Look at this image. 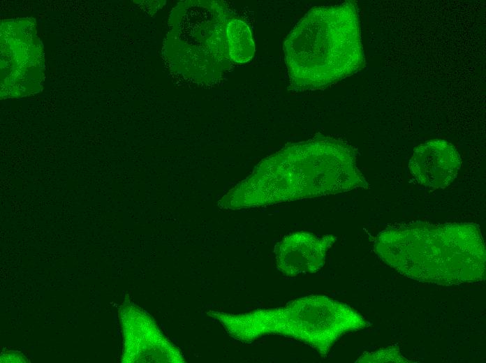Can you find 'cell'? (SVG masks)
Wrapping results in <instances>:
<instances>
[{"mask_svg":"<svg viewBox=\"0 0 486 363\" xmlns=\"http://www.w3.org/2000/svg\"><path fill=\"white\" fill-rule=\"evenodd\" d=\"M368 186L348 144L317 136L290 144L263 160L222 205L233 209L271 205Z\"/></svg>","mask_w":486,"mask_h":363,"instance_id":"cell-1","label":"cell"},{"mask_svg":"<svg viewBox=\"0 0 486 363\" xmlns=\"http://www.w3.org/2000/svg\"><path fill=\"white\" fill-rule=\"evenodd\" d=\"M388 265L413 280L451 286L485 278V246L478 225L412 223L393 225L376 238Z\"/></svg>","mask_w":486,"mask_h":363,"instance_id":"cell-2","label":"cell"},{"mask_svg":"<svg viewBox=\"0 0 486 363\" xmlns=\"http://www.w3.org/2000/svg\"><path fill=\"white\" fill-rule=\"evenodd\" d=\"M289 87L324 89L365 65L358 8L353 1L311 8L284 44Z\"/></svg>","mask_w":486,"mask_h":363,"instance_id":"cell-3","label":"cell"},{"mask_svg":"<svg viewBox=\"0 0 486 363\" xmlns=\"http://www.w3.org/2000/svg\"><path fill=\"white\" fill-rule=\"evenodd\" d=\"M228 334L242 343H251L267 335L290 338L315 350L325 358L344 334L371 324L352 307L327 296L311 295L284 306L244 313L207 312Z\"/></svg>","mask_w":486,"mask_h":363,"instance_id":"cell-4","label":"cell"},{"mask_svg":"<svg viewBox=\"0 0 486 363\" xmlns=\"http://www.w3.org/2000/svg\"><path fill=\"white\" fill-rule=\"evenodd\" d=\"M233 17L222 1L179 3L171 13L167 39V54L172 64L198 80H217L233 62L226 28Z\"/></svg>","mask_w":486,"mask_h":363,"instance_id":"cell-5","label":"cell"},{"mask_svg":"<svg viewBox=\"0 0 486 363\" xmlns=\"http://www.w3.org/2000/svg\"><path fill=\"white\" fill-rule=\"evenodd\" d=\"M336 239L332 235L318 236L304 231L289 234L275 247L277 268L288 277L316 273L323 267Z\"/></svg>","mask_w":486,"mask_h":363,"instance_id":"cell-6","label":"cell"},{"mask_svg":"<svg viewBox=\"0 0 486 363\" xmlns=\"http://www.w3.org/2000/svg\"><path fill=\"white\" fill-rule=\"evenodd\" d=\"M456 147L444 140H432L418 146L408 168L413 178L425 187L443 188L456 178L461 168Z\"/></svg>","mask_w":486,"mask_h":363,"instance_id":"cell-7","label":"cell"},{"mask_svg":"<svg viewBox=\"0 0 486 363\" xmlns=\"http://www.w3.org/2000/svg\"><path fill=\"white\" fill-rule=\"evenodd\" d=\"M139 320L132 316L125 322L126 362H185L179 349L148 316L141 315Z\"/></svg>","mask_w":486,"mask_h":363,"instance_id":"cell-8","label":"cell"},{"mask_svg":"<svg viewBox=\"0 0 486 363\" xmlns=\"http://www.w3.org/2000/svg\"><path fill=\"white\" fill-rule=\"evenodd\" d=\"M226 43L230 59L237 64L250 61L255 53V45L250 28L242 20L233 17L226 28Z\"/></svg>","mask_w":486,"mask_h":363,"instance_id":"cell-9","label":"cell"},{"mask_svg":"<svg viewBox=\"0 0 486 363\" xmlns=\"http://www.w3.org/2000/svg\"><path fill=\"white\" fill-rule=\"evenodd\" d=\"M356 362H410L400 353L399 348L389 347L378 350L364 353Z\"/></svg>","mask_w":486,"mask_h":363,"instance_id":"cell-10","label":"cell"}]
</instances>
